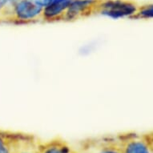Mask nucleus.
I'll list each match as a JSON object with an SVG mask.
<instances>
[{"instance_id": "f257e3e1", "label": "nucleus", "mask_w": 153, "mask_h": 153, "mask_svg": "<svg viewBox=\"0 0 153 153\" xmlns=\"http://www.w3.org/2000/svg\"><path fill=\"white\" fill-rule=\"evenodd\" d=\"M43 9L32 0H10L7 11V23L30 24L42 20Z\"/></svg>"}, {"instance_id": "9b49d317", "label": "nucleus", "mask_w": 153, "mask_h": 153, "mask_svg": "<svg viewBox=\"0 0 153 153\" xmlns=\"http://www.w3.org/2000/svg\"><path fill=\"white\" fill-rule=\"evenodd\" d=\"M97 153H123L118 143H110L103 146Z\"/></svg>"}, {"instance_id": "6e6552de", "label": "nucleus", "mask_w": 153, "mask_h": 153, "mask_svg": "<svg viewBox=\"0 0 153 153\" xmlns=\"http://www.w3.org/2000/svg\"><path fill=\"white\" fill-rule=\"evenodd\" d=\"M15 136L0 131V153H13Z\"/></svg>"}, {"instance_id": "7ed1b4c3", "label": "nucleus", "mask_w": 153, "mask_h": 153, "mask_svg": "<svg viewBox=\"0 0 153 153\" xmlns=\"http://www.w3.org/2000/svg\"><path fill=\"white\" fill-rule=\"evenodd\" d=\"M99 0H71L63 21L73 22L95 13Z\"/></svg>"}, {"instance_id": "9d476101", "label": "nucleus", "mask_w": 153, "mask_h": 153, "mask_svg": "<svg viewBox=\"0 0 153 153\" xmlns=\"http://www.w3.org/2000/svg\"><path fill=\"white\" fill-rule=\"evenodd\" d=\"M10 0H0V23H7V11Z\"/></svg>"}, {"instance_id": "423d86ee", "label": "nucleus", "mask_w": 153, "mask_h": 153, "mask_svg": "<svg viewBox=\"0 0 153 153\" xmlns=\"http://www.w3.org/2000/svg\"><path fill=\"white\" fill-rule=\"evenodd\" d=\"M13 153H41L40 144L35 143L32 140L15 136Z\"/></svg>"}, {"instance_id": "f8f14e48", "label": "nucleus", "mask_w": 153, "mask_h": 153, "mask_svg": "<svg viewBox=\"0 0 153 153\" xmlns=\"http://www.w3.org/2000/svg\"><path fill=\"white\" fill-rule=\"evenodd\" d=\"M32 1L38 7H39L42 9L47 7L52 2V0H32Z\"/></svg>"}, {"instance_id": "39448f33", "label": "nucleus", "mask_w": 153, "mask_h": 153, "mask_svg": "<svg viewBox=\"0 0 153 153\" xmlns=\"http://www.w3.org/2000/svg\"><path fill=\"white\" fill-rule=\"evenodd\" d=\"M70 2L71 0H52L47 7L43 9L42 20L48 23L63 20Z\"/></svg>"}, {"instance_id": "0eeeda50", "label": "nucleus", "mask_w": 153, "mask_h": 153, "mask_svg": "<svg viewBox=\"0 0 153 153\" xmlns=\"http://www.w3.org/2000/svg\"><path fill=\"white\" fill-rule=\"evenodd\" d=\"M41 153H75L71 148L63 140H51L40 144Z\"/></svg>"}, {"instance_id": "f03ea898", "label": "nucleus", "mask_w": 153, "mask_h": 153, "mask_svg": "<svg viewBox=\"0 0 153 153\" xmlns=\"http://www.w3.org/2000/svg\"><path fill=\"white\" fill-rule=\"evenodd\" d=\"M139 6L134 1L99 0L95 13L113 20L135 19Z\"/></svg>"}, {"instance_id": "1a4fd4ad", "label": "nucleus", "mask_w": 153, "mask_h": 153, "mask_svg": "<svg viewBox=\"0 0 153 153\" xmlns=\"http://www.w3.org/2000/svg\"><path fill=\"white\" fill-rule=\"evenodd\" d=\"M135 19L143 20L153 19V3L139 6L138 11L136 13Z\"/></svg>"}, {"instance_id": "20e7f679", "label": "nucleus", "mask_w": 153, "mask_h": 153, "mask_svg": "<svg viewBox=\"0 0 153 153\" xmlns=\"http://www.w3.org/2000/svg\"><path fill=\"white\" fill-rule=\"evenodd\" d=\"M118 144L123 153H152L146 136L128 135L120 140Z\"/></svg>"}, {"instance_id": "ddd939ff", "label": "nucleus", "mask_w": 153, "mask_h": 153, "mask_svg": "<svg viewBox=\"0 0 153 153\" xmlns=\"http://www.w3.org/2000/svg\"><path fill=\"white\" fill-rule=\"evenodd\" d=\"M126 1H133V0H126Z\"/></svg>"}]
</instances>
